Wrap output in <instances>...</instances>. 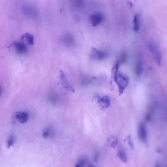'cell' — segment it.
<instances>
[{
    "label": "cell",
    "instance_id": "obj_1",
    "mask_svg": "<svg viewBox=\"0 0 167 167\" xmlns=\"http://www.w3.org/2000/svg\"><path fill=\"white\" fill-rule=\"evenodd\" d=\"M120 63L118 61L115 63L112 69V75L113 79L118 87V92L120 95H122L127 87L129 82L128 77L122 74L119 73Z\"/></svg>",
    "mask_w": 167,
    "mask_h": 167
},
{
    "label": "cell",
    "instance_id": "obj_2",
    "mask_svg": "<svg viewBox=\"0 0 167 167\" xmlns=\"http://www.w3.org/2000/svg\"><path fill=\"white\" fill-rule=\"evenodd\" d=\"M148 47L150 52L152 54L156 64L160 66L161 64V53L157 44L155 42L151 41L148 43Z\"/></svg>",
    "mask_w": 167,
    "mask_h": 167
},
{
    "label": "cell",
    "instance_id": "obj_3",
    "mask_svg": "<svg viewBox=\"0 0 167 167\" xmlns=\"http://www.w3.org/2000/svg\"><path fill=\"white\" fill-rule=\"evenodd\" d=\"M90 57L93 60L102 61L106 58L107 54L103 51L98 50L95 47H92L91 48Z\"/></svg>",
    "mask_w": 167,
    "mask_h": 167
},
{
    "label": "cell",
    "instance_id": "obj_4",
    "mask_svg": "<svg viewBox=\"0 0 167 167\" xmlns=\"http://www.w3.org/2000/svg\"><path fill=\"white\" fill-rule=\"evenodd\" d=\"M104 16L100 13H97L90 15V20L93 26L96 27L103 22Z\"/></svg>",
    "mask_w": 167,
    "mask_h": 167
},
{
    "label": "cell",
    "instance_id": "obj_5",
    "mask_svg": "<svg viewBox=\"0 0 167 167\" xmlns=\"http://www.w3.org/2000/svg\"><path fill=\"white\" fill-rule=\"evenodd\" d=\"M60 74L61 83L63 87L67 90L71 91L72 93H74L75 92L74 88L70 84L66 74L63 70H61L60 71Z\"/></svg>",
    "mask_w": 167,
    "mask_h": 167
},
{
    "label": "cell",
    "instance_id": "obj_6",
    "mask_svg": "<svg viewBox=\"0 0 167 167\" xmlns=\"http://www.w3.org/2000/svg\"><path fill=\"white\" fill-rule=\"evenodd\" d=\"M13 45L16 53L18 54H22L27 52V47L25 43L23 42L15 41L13 42Z\"/></svg>",
    "mask_w": 167,
    "mask_h": 167
},
{
    "label": "cell",
    "instance_id": "obj_7",
    "mask_svg": "<svg viewBox=\"0 0 167 167\" xmlns=\"http://www.w3.org/2000/svg\"><path fill=\"white\" fill-rule=\"evenodd\" d=\"M143 61L141 55L138 56L135 67V72L137 77H140L142 75L143 71Z\"/></svg>",
    "mask_w": 167,
    "mask_h": 167
},
{
    "label": "cell",
    "instance_id": "obj_8",
    "mask_svg": "<svg viewBox=\"0 0 167 167\" xmlns=\"http://www.w3.org/2000/svg\"><path fill=\"white\" fill-rule=\"evenodd\" d=\"M98 103L100 104L102 109L105 110L108 108L110 104V100L109 97L107 95L96 97Z\"/></svg>",
    "mask_w": 167,
    "mask_h": 167
},
{
    "label": "cell",
    "instance_id": "obj_9",
    "mask_svg": "<svg viewBox=\"0 0 167 167\" xmlns=\"http://www.w3.org/2000/svg\"><path fill=\"white\" fill-rule=\"evenodd\" d=\"M138 136L141 141L144 143H147V133L145 126L143 124L140 123L138 126Z\"/></svg>",
    "mask_w": 167,
    "mask_h": 167
},
{
    "label": "cell",
    "instance_id": "obj_10",
    "mask_svg": "<svg viewBox=\"0 0 167 167\" xmlns=\"http://www.w3.org/2000/svg\"><path fill=\"white\" fill-rule=\"evenodd\" d=\"M15 117L19 122L22 124L25 123L27 122L29 117L27 113L24 112H16Z\"/></svg>",
    "mask_w": 167,
    "mask_h": 167
},
{
    "label": "cell",
    "instance_id": "obj_11",
    "mask_svg": "<svg viewBox=\"0 0 167 167\" xmlns=\"http://www.w3.org/2000/svg\"><path fill=\"white\" fill-rule=\"evenodd\" d=\"M21 39L22 41L25 40L29 45L32 46L34 44V36L33 35L29 33H26L21 36Z\"/></svg>",
    "mask_w": 167,
    "mask_h": 167
},
{
    "label": "cell",
    "instance_id": "obj_12",
    "mask_svg": "<svg viewBox=\"0 0 167 167\" xmlns=\"http://www.w3.org/2000/svg\"><path fill=\"white\" fill-rule=\"evenodd\" d=\"M117 155L122 162L125 163H127L128 160L127 155L124 150L122 149L118 150L117 152Z\"/></svg>",
    "mask_w": 167,
    "mask_h": 167
},
{
    "label": "cell",
    "instance_id": "obj_13",
    "mask_svg": "<svg viewBox=\"0 0 167 167\" xmlns=\"http://www.w3.org/2000/svg\"><path fill=\"white\" fill-rule=\"evenodd\" d=\"M134 31L135 33H138L139 29V18L138 15H136L134 18Z\"/></svg>",
    "mask_w": 167,
    "mask_h": 167
},
{
    "label": "cell",
    "instance_id": "obj_14",
    "mask_svg": "<svg viewBox=\"0 0 167 167\" xmlns=\"http://www.w3.org/2000/svg\"><path fill=\"white\" fill-rule=\"evenodd\" d=\"M108 142L109 143L110 146L113 148H115L117 147L118 143V139L114 137H110L108 139Z\"/></svg>",
    "mask_w": 167,
    "mask_h": 167
},
{
    "label": "cell",
    "instance_id": "obj_15",
    "mask_svg": "<svg viewBox=\"0 0 167 167\" xmlns=\"http://www.w3.org/2000/svg\"><path fill=\"white\" fill-rule=\"evenodd\" d=\"M15 141V138L14 136L11 135L8 140L7 143V147L8 149H10L11 146L14 143Z\"/></svg>",
    "mask_w": 167,
    "mask_h": 167
},
{
    "label": "cell",
    "instance_id": "obj_16",
    "mask_svg": "<svg viewBox=\"0 0 167 167\" xmlns=\"http://www.w3.org/2000/svg\"><path fill=\"white\" fill-rule=\"evenodd\" d=\"M125 141L127 142L129 146L132 150L134 149V145L130 135H128L126 137L125 139Z\"/></svg>",
    "mask_w": 167,
    "mask_h": 167
},
{
    "label": "cell",
    "instance_id": "obj_17",
    "mask_svg": "<svg viewBox=\"0 0 167 167\" xmlns=\"http://www.w3.org/2000/svg\"><path fill=\"white\" fill-rule=\"evenodd\" d=\"M50 132L49 130H47L45 131L43 134V136L44 138H47L49 136Z\"/></svg>",
    "mask_w": 167,
    "mask_h": 167
},
{
    "label": "cell",
    "instance_id": "obj_18",
    "mask_svg": "<svg viewBox=\"0 0 167 167\" xmlns=\"http://www.w3.org/2000/svg\"><path fill=\"white\" fill-rule=\"evenodd\" d=\"M151 118V115L150 113H147L146 116V121H149Z\"/></svg>",
    "mask_w": 167,
    "mask_h": 167
},
{
    "label": "cell",
    "instance_id": "obj_19",
    "mask_svg": "<svg viewBox=\"0 0 167 167\" xmlns=\"http://www.w3.org/2000/svg\"><path fill=\"white\" fill-rule=\"evenodd\" d=\"M3 88L1 85H0V97L3 91Z\"/></svg>",
    "mask_w": 167,
    "mask_h": 167
}]
</instances>
